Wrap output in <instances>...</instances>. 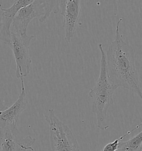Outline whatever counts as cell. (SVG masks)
Listing matches in <instances>:
<instances>
[{"mask_svg": "<svg viewBox=\"0 0 142 151\" xmlns=\"http://www.w3.org/2000/svg\"><path fill=\"white\" fill-rule=\"evenodd\" d=\"M59 9L63 17L64 40L68 44L75 35L80 15V2L79 0L60 1Z\"/></svg>", "mask_w": 142, "mask_h": 151, "instance_id": "obj_7", "label": "cell"}, {"mask_svg": "<svg viewBox=\"0 0 142 151\" xmlns=\"http://www.w3.org/2000/svg\"><path fill=\"white\" fill-rule=\"evenodd\" d=\"M142 131L126 141H120L117 151H142Z\"/></svg>", "mask_w": 142, "mask_h": 151, "instance_id": "obj_10", "label": "cell"}, {"mask_svg": "<svg viewBox=\"0 0 142 151\" xmlns=\"http://www.w3.org/2000/svg\"><path fill=\"white\" fill-rule=\"evenodd\" d=\"M21 81V93L16 101L11 106L4 111H0V131L8 128L17 127L19 117L27 106L28 100L26 98L23 78Z\"/></svg>", "mask_w": 142, "mask_h": 151, "instance_id": "obj_8", "label": "cell"}, {"mask_svg": "<svg viewBox=\"0 0 142 151\" xmlns=\"http://www.w3.org/2000/svg\"><path fill=\"white\" fill-rule=\"evenodd\" d=\"M98 48L101 55L99 76L88 95L92 101V112L97 117L98 128L105 130L109 127L106 123L107 111L114 104L113 94L118 87L109 80L106 71V54L102 43L98 44Z\"/></svg>", "mask_w": 142, "mask_h": 151, "instance_id": "obj_2", "label": "cell"}, {"mask_svg": "<svg viewBox=\"0 0 142 151\" xmlns=\"http://www.w3.org/2000/svg\"><path fill=\"white\" fill-rule=\"evenodd\" d=\"M35 36L21 35L12 32L9 47L12 49L16 62V76L18 79L24 78L30 74L31 60L29 49L31 40Z\"/></svg>", "mask_w": 142, "mask_h": 151, "instance_id": "obj_5", "label": "cell"}, {"mask_svg": "<svg viewBox=\"0 0 142 151\" xmlns=\"http://www.w3.org/2000/svg\"><path fill=\"white\" fill-rule=\"evenodd\" d=\"M35 151V150H33V151Z\"/></svg>", "mask_w": 142, "mask_h": 151, "instance_id": "obj_12", "label": "cell"}, {"mask_svg": "<svg viewBox=\"0 0 142 151\" xmlns=\"http://www.w3.org/2000/svg\"><path fill=\"white\" fill-rule=\"evenodd\" d=\"M141 126H142V122H141L139 124L137 125L135 127H134V129H131L130 131H129L128 132H127L126 133L123 134L122 136H120V137L118 138L117 139H115L114 141L113 142H109L108 144H106L105 146L103 147V148L102 149L101 151H117L118 147L120 145V142L121 141H122V139L126 137L127 136H128L129 134H130L133 131H134L135 130L139 129Z\"/></svg>", "mask_w": 142, "mask_h": 151, "instance_id": "obj_11", "label": "cell"}, {"mask_svg": "<svg viewBox=\"0 0 142 151\" xmlns=\"http://www.w3.org/2000/svg\"><path fill=\"white\" fill-rule=\"evenodd\" d=\"M49 123L52 151H80L78 141L69 127L59 120L53 109L45 116Z\"/></svg>", "mask_w": 142, "mask_h": 151, "instance_id": "obj_4", "label": "cell"}, {"mask_svg": "<svg viewBox=\"0 0 142 151\" xmlns=\"http://www.w3.org/2000/svg\"><path fill=\"white\" fill-rule=\"evenodd\" d=\"M33 1V0L16 1L13 5L8 9H4L0 5V9L2 11L0 22V40L5 45L9 46L11 43L12 35L11 27L14 17L20 9L31 4Z\"/></svg>", "mask_w": 142, "mask_h": 151, "instance_id": "obj_9", "label": "cell"}, {"mask_svg": "<svg viewBox=\"0 0 142 151\" xmlns=\"http://www.w3.org/2000/svg\"><path fill=\"white\" fill-rule=\"evenodd\" d=\"M35 142L36 138L31 136L23 137L17 127L0 131V151H31Z\"/></svg>", "mask_w": 142, "mask_h": 151, "instance_id": "obj_6", "label": "cell"}, {"mask_svg": "<svg viewBox=\"0 0 142 151\" xmlns=\"http://www.w3.org/2000/svg\"><path fill=\"white\" fill-rule=\"evenodd\" d=\"M122 20L120 18L117 23L115 40L112 42L106 53L107 75L112 84L131 91L142 101L134 50L124 41L120 33V23Z\"/></svg>", "mask_w": 142, "mask_h": 151, "instance_id": "obj_1", "label": "cell"}, {"mask_svg": "<svg viewBox=\"0 0 142 151\" xmlns=\"http://www.w3.org/2000/svg\"><path fill=\"white\" fill-rule=\"evenodd\" d=\"M60 1H33L31 4L20 9L14 17L12 23L14 32L25 35L31 21L39 18L41 23H44L51 13L56 14L59 11Z\"/></svg>", "mask_w": 142, "mask_h": 151, "instance_id": "obj_3", "label": "cell"}]
</instances>
